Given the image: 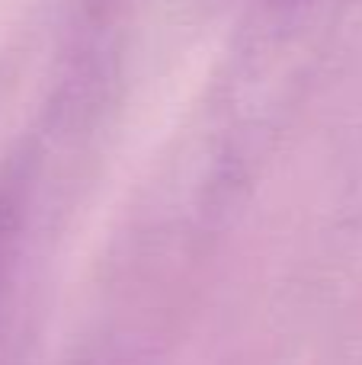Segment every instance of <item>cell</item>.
<instances>
[]
</instances>
